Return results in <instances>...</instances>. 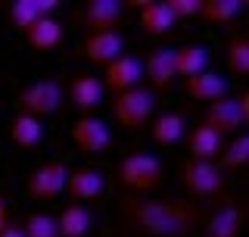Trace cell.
Listing matches in <instances>:
<instances>
[{
	"label": "cell",
	"instance_id": "6da1fadb",
	"mask_svg": "<svg viewBox=\"0 0 249 237\" xmlns=\"http://www.w3.org/2000/svg\"><path fill=\"white\" fill-rule=\"evenodd\" d=\"M202 209L187 200H143L122 197L115 218L128 234L137 237H187L199 225Z\"/></svg>",
	"mask_w": 249,
	"mask_h": 237
},
{
	"label": "cell",
	"instance_id": "7a4b0ae2",
	"mask_svg": "<svg viewBox=\"0 0 249 237\" xmlns=\"http://www.w3.org/2000/svg\"><path fill=\"white\" fill-rule=\"evenodd\" d=\"M156 113V94L150 88H131L112 97V116L124 131H140Z\"/></svg>",
	"mask_w": 249,
	"mask_h": 237
},
{
	"label": "cell",
	"instance_id": "3957f363",
	"mask_svg": "<svg viewBox=\"0 0 249 237\" xmlns=\"http://www.w3.org/2000/svg\"><path fill=\"white\" fill-rule=\"evenodd\" d=\"M246 122H249V94H243V97H221L215 103H209L199 125H206L218 138H224V134L240 131Z\"/></svg>",
	"mask_w": 249,
	"mask_h": 237
},
{
	"label": "cell",
	"instance_id": "277c9868",
	"mask_svg": "<svg viewBox=\"0 0 249 237\" xmlns=\"http://www.w3.org/2000/svg\"><path fill=\"white\" fill-rule=\"evenodd\" d=\"M119 181L134 194H150L162 181V162L153 153H131L119 162Z\"/></svg>",
	"mask_w": 249,
	"mask_h": 237
},
{
	"label": "cell",
	"instance_id": "5b68a950",
	"mask_svg": "<svg viewBox=\"0 0 249 237\" xmlns=\"http://www.w3.org/2000/svg\"><path fill=\"white\" fill-rule=\"evenodd\" d=\"M62 97H66V94H62L59 81H53V78H41V81L28 84V88L16 97V106H19V113H25V116L44 118V116L59 113Z\"/></svg>",
	"mask_w": 249,
	"mask_h": 237
},
{
	"label": "cell",
	"instance_id": "8992f818",
	"mask_svg": "<svg viewBox=\"0 0 249 237\" xmlns=\"http://www.w3.org/2000/svg\"><path fill=\"white\" fill-rule=\"evenodd\" d=\"M181 181L184 187L190 191L193 197H215L224 191V175L215 162H196V159H187L181 165Z\"/></svg>",
	"mask_w": 249,
	"mask_h": 237
},
{
	"label": "cell",
	"instance_id": "52a82bcc",
	"mask_svg": "<svg viewBox=\"0 0 249 237\" xmlns=\"http://www.w3.org/2000/svg\"><path fill=\"white\" fill-rule=\"evenodd\" d=\"M66 178H69V169L53 159V162L37 165L25 178V191H28V197H35V200H56V197L66 194Z\"/></svg>",
	"mask_w": 249,
	"mask_h": 237
},
{
	"label": "cell",
	"instance_id": "ba28073f",
	"mask_svg": "<svg viewBox=\"0 0 249 237\" xmlns=\"http://www.w3.org/2000/svg\"><path fill=\"white\" fill-rule=\"evenodd\" d=\"M140 78H143V62L137 57H122L112 59L103 72V91H112V94H124L131 88H140Z\"/></svg>",
	"mask_w": 249,
	"mask_h": 237
},
{
	"label": "cell",
	"instance_id": "9c48e42d",
	"mask_svg": "<svg viewBox=\"0 0 249 237\" xmlns=\"http://www.w3.org/2000/svg\"><path fill=\"white\" fill-rule=\"evenodd\" d=\"M124 50V38L119 31H93V35H84L81 53L84 59H90L93 66H109L112 59H119Z\"/></svg>",
	"mask_w": 249,
	"mask_h": 237
},
{
	"label": "cell",
	"instance_id": "30bf717a",
	"mask_svg": "<svg viewBox=\"0 0 249 237\" xmlns=\"http://www.w3.org/2000/svg\"><path fill=\"white\" fill-rule=\"evenodd\" d=\"M72 140L81 153H103L112 140L106 122L103 118H93V116H81L78 122L72 125Z\"/></svg>",
	"mask_w": 249,
	"mask_h": 237
},
{
	"label": "cell",
	"instance_id": "8fae6325",
	"mask_svg": "<svg viewBox=\"0 0 249 237\" xmlns=\"http://www.w3.org/2000/svg\"><path fill=\"white\" fill-rule=\"evenodd\" d=\"M124 3L119 0H88L81 10V22L88 28V35L93 31H115V25L122 22Z\"/></svg>",
	"mask_w": 249,
	"mask_h": 237
},
{
	"label": "cell",
	"instance_id": "7c38bea8",
	"mask_svg": "<svg viewBox=\"0 0 249 237\" xmlns=\"http://www.w3.org/2000/svg\"><path fill=\"white\" fill-rule=\"evenodd\" d=\"M143 75L146 81L153 84V94L156 91H168L171 81L178 78L175 72V50L171 47H156V50H150V57L143 59Z\"/></svg>",
	"mask_w": 249,
	"mask_h": 237
},
{
	"label": "cell",
	"instance_id": "4fadbf2b",
	"mask_svg": "<svg viewBox=\"0 0 249 237\" xmlns=\"http://www.w3.org/2000/svg\"><path fill=\"white\" fill-rule=\"evenodd\" d=\"M66 191H69L72 200H78L84 206L88 200H97V197L106 191V178H103L100 169H75V172H69V178H66Z\"/></svg>",
	"mask_w": 249,
	"mask_h": 237
},
{
	"label": "cell",
	"instance_id": "5bb4252c",
	"mask_svg": "<svg viewBox=\"0 0 249 237\" xmlns=\"http://www.w3.org/2000/svg\"><path fill=\"white\" fill-rule=\"evenodd\" d=\"M240 228H243L240 206L231 197H224V203L209 216L206 228H202V237H240Z\"/></svg>",
	"mask_w": 249,
	"mask_h": 237
},
{
	"label": "cell",
	"instance_id": "9a60e30c",
	"mask_svg": "<svg viewBox=\"0 0 249 237\" xmlns=\"http://www.w3.org/2000/svg\"><path fill=\"white\" fill-rule=\"evenodd\" d=\"M178 25V19L171 16V10L165 6V0H143L140 3V28L150 38H162Z\"/></svg>",
	"mask_w": 249,
	"mask_h": 237
},
{
	"label": "cell",
	"instance_id": "2e32d148",
	"mask_svg": "<svg viewBox=\"0 0 249 237\" xmlns=\"http://www.w3.org/2000/svg\"><path fill=\"white\" fill-rule=\"evenodd\" d=\"M184 94L193 100H199V103H215V100L228 97V84H224V78L218 72H202L196 78H187L184 81Z\"/></svg>",
	"mask_w": 249,
	"mask_h": 237
},
{
	"label": "cell",
	"instance_id": "e0dca14e",
	"mask_svg": "<svg viewBox=\"0 0 249 237\" xmlns=\"http://www.w3.org/2000/svg\"><path fill=\"white\" fill-rule=\"evenodd\" d=\"M221 147H224L221 138H218L212 128H206V125H196V128L187 134V153L196 162H215L218 153H221Z\"/></svg>",
	"mask_w": 249,
	"mask_h": 237
},
{
	"label": "cell",
	"instance_id": "ac0fdd59",
	"mask_svg": "<svg viewBox=\"0 0 249 237\" xmlns=\"http://www.w3.org/2000/svg\"><path fill=\"white\" fill-rule=\"evenodd\" d=\"M69 97H72V106H78V109L88 113V109H97L100 103H103L106 91H103V81H100V78L78 75L72 81V88H69Z\"/></svg>",
	"mask_w": 249,
	"mask_h": 237
},
{
	"label": "cell",
	"instance_id": "d6986e66",
	"mask_svg": "<svg viewBox=\"0 0 249 237\" xmlns=\"http://www.w3.org/2000/svg\"><path fill=\"white\" fill-rule=\"evenodd\" d=\"M206 66H209V50L202 44H184V47H178L175 50V72L184 78H196L206 72Z\"/></svg>",
	"mask_w": 249,
	"mask_h": 237
},
{
	"label": "cell",
	"instance_id": "ffe728a7",
	"mask_svg": "<svg viewBox=\"0 0 249 237\" xmlns=\"http://www.w3.org/2000/svg\"><path fill=\"white\" fill-rule=\"evenodd\" d=\"M41 138H44V125H41V118L25 116V113H16V116L10 118V140H13L16 147L31 150V147L41 144Z\"/></svg>",
	"mask_w": 249,
	"mask_h": 237
},
{
	"label": "cell",
	"instance_id": "44dd1931",
	"mask_svg": "<svg viewBox=\"0 0 249 237\" xmlns=\"http://www.w3.org/2000/svg\"><path fill=\"white\" fill-rule=\"evenodd\" d=\"M93 225V216L88 206L81 203H69L66 209L56 216V228H59V237H84Z\"/></svg>",
	"mask_w": 249,
	"mask_h": 237
},
{
	"label": "cell",
	"instance_id": "7402d4cb",
	"mask_svg": "<svg viewBox=\"0 0 249 237\" xmlns=\"http://www.w3.org/2000/svg\"><path fill=\"white\" fill-rule=\"evenodd\" d=\"M25 41L35 47V50H53V47L62 44V25L53 16H41V19L25 31Z\"/></svg>",
	"mask_w": 249,
	"mask_h": 237
},
{
	"label": "cell",
	"instance_id": "603a6c76",
	"mask_svg": "<svg viewBox=\"0 0 249 237\" xmlns=\"http://www.w3.org/2000/svg\"><path fill=\"white\" fill-rule=\"evenodd\" d=\"M153 140L159 147H175L178 140L184 138V131H187V122H184V116L181 113H162V116H156L153 118Z\"/></svg>",
	"mask_w": 249,
	"mask_h": 237
},
{
	"label": "cell",
	"instance_id": "cb8c5ba5",
	"mask_svg": "<svg viewBox=\"0 0 249 237\" xmlns=\"http://www.w3.org/2000/svg\"><path fill=\"white\" fill-rule=\"evenodd\" d=\"M243 0H199V16L212 25H228L243 13Z\"/></svg>",
	"mask_w": 249,
	"mask_h": 237
},
{
	"label": "cell",
	"instance_id": "d4e9b609",
	"mask_svg": "<svg viewBox=\"0 0 249 237\" xmlns=\"http://www.w3.org/2000/svg\"><path fill=\"white\" fill-rule=\"evenodd\" d=\"M228 69L233 75L246 78L249 75V38L246 35H233L228 44Z\"/></svg>",
	"mask_w": 249,
	"mask_h": 237
},
{
	"label": "cell",
	"instance_id": "484cf974",
	"mask_svg": "<svg viewBox=\"0 0 249 237\" xmlns=\"http://www.w3.org/2000/svg\"><path fill=\"white\" fill-rule=\"evenodd\" d=\"M10 25L16 28V31H22V35H25V31L35 25L37 19H41V13H37V3L35 0H13L10 3Z\"/></svg>",
	"mask_w": 249,
	"mask_h": 237
},
{
	"label": "cell",
	"instance_id": "4316f807",
	"mask_svg": "<svg viewBox=\"0 0 249 237\" xmlns=\"http://www.w3.org/2000/svg\"><path fill=\"white\" fill-rule=\"evenodd\" d=\"M218 159H221L224 169H243L249 162V134H240V138H233L228 147H221Z\"/></svg>",
	"mask_w": 249,
	"mask_h": 237
},
{
	"label": "cell",
	"instance_id": "83f0119b",
	"mask_svg": "<svg viewBox=\"0 0 249 237\" xmlns=\"http://www.w3.org/2000/svg\"><path fill=\"white\" fill-rule=\"evenodd\" d=\"M19 228H22V234H25V237H59L56 218L47 216V212H31Z\"/></svg>",
	"mask_w": 249,
	"mask_h": 237
},
{
	"label": "cell",
	"instance_id": "f1b7e54d",
	"mask_svg": "<svg viewBox=\"0 0 249 237\" xmlns=\"http://www.w3.org/2000/svg\"><path fill=\"white\" fill-rule=\"evenodd\" d=\"M165 6L171 10L175 19H193V16H199V0H165Z\"/></svg>",
	"mask_w": 249,
	"mask_h": 237
},
{
	"label": "cell",
	"instance_id": "f546056e",
	"mask_svg": "<svg viewBox=\"0 0 249 237\" xmlns=\"http://www.w3.org/2000/svg\"><path fill=\"white\" fill-rule=\"evenodd\" d=\"M10 225V206H6V197H0V231Z\"/></svg>",
	"mask_w": 249,
	"mask_h": 237
},
{
	"label": "cell",
	"instance_id": "4dcf8cb0",
	"mask_svg": "<svg viewBox=\"0 0 249 237\" xmlns=\"http://www.w3.org/2000/svg\"><path fill=\"white\" fill-rule=\"evenodd\" d=\"M0 237H25V234H22V228H19V225H13V222H10V225L3 228V231H0Z\"/></svg>",
	"mask_w": 249,
	"mask_h": 237
}]
</instances>
